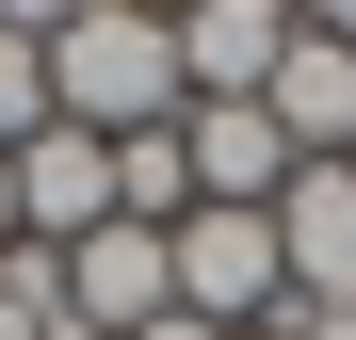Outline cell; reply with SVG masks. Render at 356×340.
I'll list each match as a JSON object with an SVG mask.
<instances>
[{
	"label": "cell",
	"mask_w": 356,
	"mask_h": 340,
	"mask_svg": "<svg viewBox=\"0 0 356 340\" xmlns=\"http://www.w3.org/2000/svg\"><path fill=\"white\" fill-rule=\"evenodd\" d=\"M291 65V0H195V17H178V81L195 97H259Z\"/></svg>",
	"instance_id": "ba28073f"
},
{
	"label": "cell",
	"mask_w": 356,
	"mask_h": 340,
	"mask_svg": "<svg viewBox=\"0 0 356 340\" xmlns=\"http://www.w3.org/2000/svg\"><path fill=\"white\" fill-rule=\"evenodd\" d=\"M259 113H275L291 162H356V0L340 17H291V65L259 81Z\"/></svg>",
	"instance_id": "277c9868"
},
{
	"label": "cell",
	"mask_w": 356,
	"mask_h": 340,
	"mask_svg": "<svg viewBox=\"0 0 356 340\" xmlns=\"http://www.w3.org/2000/svg\"><path fill=\"white\" fill-rule=\"evenodd\" d=\"M162 275H178V308H195L211 340H243L291 308V275H275V211H178L162 227Z\"/></svg>",
	"instance_id": "7a4b0ae2"
},
{
	"label": "cell",
	"mask_w": 356,
	"mask_h": 340,
	"mask_svg": "<svg viewBox=\"0 0 356 340\" xmlns=\"http://www.w3.org/2000/svg\"><path fill=\"white\" fill-rule=\"evenodd\" d=\"M291 340H356V308H324V324H291Z\"/></svg>",
	"instance_id": "8fae6325"
},
{
	"label": "cell",
	"mask_w": 356,
	"mask_h": 340,
	"mask_svg": "<svg viewBox=\"0 0 356 340\" xmlns=\"http://www.w3.org/2000/svg\"><path fill=\"white\" fill-rule=\"evenodd\" d=\"M49 113L97 130V146L178 130V113H195V81H178V17H146V0H65V17H49Z\"/></svg>",
	"instance_id": "6da1fadb"
},
{
	"label": "cell",
	"mask_w": 356,
	"mask_h": 340,
	"mask_svg": "<svg viewBox=\"0 0 356 340\" xmlns=\"http://www.w3.org/2000/svg\"><path fill=\"white\" fill-rule=\"evenodd\" d=\"M275 275H291L275 324L356 308V162H291V179H275Z\"/></svg>",
	"instance_id": "3957f363"
},
{
	"label": "cell",
	"mask_w": 356,
	"mask_h": 340,
	"mask_svg": "<svg viewBox=\"0 0 356 340\" xmlns=\"http://www.w3.org/2000/svg\"><path fill=\"white\" fill-rule=\"evenodd\" d=\"M146 340H211V324H195V308H162V324H146Z\"/></svg>",
	"instance_id": "30bf717a"
},
{
	"label": "cell",
	"mask_w": 356,
	"mask_h": 340,
	"mask_svg": "<svg viewBox=\"0 0 356 340\" xmlns=\"http://www.w3.org/2000/svg\"><path fill=\"white\" fill-rule=\"evenodd\" d=\"M178 162H195V211H275V179H291V146H275L259 97H195L178 113Z\"/></svg>",
	"instance_id": "8992f818"
},
{
	"label": "cell",
	"mask_w": 356,
	"mask_h": 340,
	"mask_svg": "<svg viewBox=\"0 0 356 340\" xmlns=\"http://www.w3.org/2000/svg\"><path fill=\"white\" fill-rule=\"evenodd\" d=\"M243 340H291V324H243Z\"/></svg>",
	"instance_id": "4fadbf2b"
},
{
	"label": "cell",
	"mask_w": 356,
	"mask_h": 340,
	"mask_svg": "<svg viewBox=\"0 0 356 340\" xmlns=\"http://www.w3.org/2000/svg\"><path fill=\"white\" fill-rule=\"evenodd\" d=\"M33 130H65V113H49V17L0 0V162H17Z\"/></svg>",
	"instance_id": "9c48e42d"
},
{
	"label": "cell",
	"mask_w": 356,
	"mask_h": 340,
	"mask_svg": "<svg viewBox=\"0 0 356 340\" xmlns=\"http://www.w3.org/2000/svg\"><path fill=\"white\" fill-rule=\"evenodd\" d=\"M178 308V275H162V227H97V243H65V324L97 340H146Z\"/></svg>",
	"instance_id": "52a82bcc"
},
{
	"label": "cell",
	"mask_w": 356,
	"mask_h": 340,
	"mask_svg": "<svg viewBox=\"0 0 356 340\" xmlns=\"http://www.w3.org/2000/svg\"><path fill=\"white\" fill-rule=\"evenodd\" d=\"M97 227H113V146L97 130H33L17 146V243L65 259V243H97Z\"/></svg>",
	"instance_id": "5b68a950"
},
{
	"label": "cell",
	"mask_w": 356,
	"mask_h": 340,
	"mask_svg": "<svg viewBox=\"0 0 356 340\" xmlns=\"http://www.w3.org/2000/svg\"><path fill=\"white\" fill-rule=\"evenodd\" d=\"M0 243H17V162H0Z\"/></svg>",
	"instance_id": "7c38bea8"
}]
</instances>
